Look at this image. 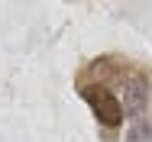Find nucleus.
<instances>
[{"label":"nucleus","mask_w":152,"mask_h":142,"mask_svg":"<svg viewBox=\"0 0 152 142\" xmlns=\"http://www.w3.org/2000/svg\"><path fill=\"white\" fill-rule=\"evenodd\" d=\"M81 97L88 100L94 119H97L100 126H107V129H120L123 126V116H126L123 100L107 84H97V81H94V84H81Z\"/></svg>","instance_id":"f257e3e1"},{"label":"nucleus","mask_w":152,"mask_h":142,"mask_svg":"<svg viewBox=\"0 0 152 142\" xmlns=\"http://www.w3.org/2000/svg\"><path fill=\"white\" fill-rule=\"evenodd\" d=\"M146 100H149V78H146L142 71L126 74V78H123V110L133 113V116H139L142 107H146Z\"/></svg>","instance_id":"f03ea898"}]
</instances>
